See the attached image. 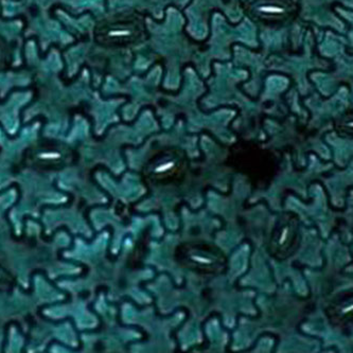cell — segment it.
I'll use <instances>...</instances> for the list:
<instances>
[{
    "label": "cell",
    "instance_id": "6da1fadb",
    "mask_svg": "<svg viewBox=\"0 0 353 353\" xmlns=\"http://www.w3.org/2000/svg\"><path fill=\"white\" fill-rule=\"evenodd\" d=\"M52 186H53L55 191L60 192V193H62V194L67 195V196H68V202H67L66 204H60V205H51V204L43 205V206H40V208H39V217H40V218L44 217V213H45V210H46V209L56 210V209H61V208H70L72 203H73V201H75V195H73L71 192L65 191V190H63V189L59 188V186H57V179H54V182H53Z\"/></svg>",
    "mask_w": 353,
    "mask_h": 353
},
{
    "label": "cell",
    "instance_id": "7a4b0ae2",
    "mask_svg": "<svg viewBox=\"0 0 353 353\" xmlns=\"http://www.w3.org/2000/svg\"><path fill=\"white\" fill-rule=\"evenodd\" d=\"M15 189H16V191H17V199H16V201H15V203L12 205V206L11 207H9V208H7L5 211H4V219H5V221H6V223H7V225H9L10 226V231H11V236L13 237V239L14 240H16V241H19V236H16L15 235V229H14V225H13V223H12V221L10 220V218H9V215H10V212H11V210L13 209V208H15L16 206H17V205L20 203V201H21V198H22V192H21V188H20V185L19 184H17V185H16L15 186Z\"/></svg>",
    "mask_w": 353,
    "mask_h": 353
}]
</instances>
